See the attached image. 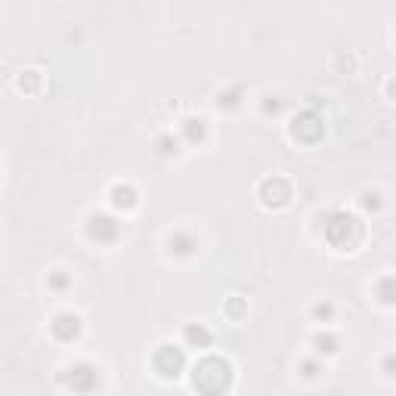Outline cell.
Masks as SVG:
<instances>
[{"label": "cell", "mask_w": 396, "mask_h": 396, "mask_svg": "<svg viewBox=\"0 0 396 396\" xmlns=\"http://www.w3.org/2000/svg\"><path fill=\"white\" fill-rule=\"evenodd\" d=\"M223 316H226L229 322H242L248 316V300L245 298H229L226 304H223Z\"/></svg>", "instance_id": "16"}, {"label": "cell", "mask_w": 396, "mask_h": 396, "mask_svg": "<svg viewBox=\"0 0 396 396\" xmlns=\"http://www.w3.org/2000/svg\"><path fill=\"white\" fill-rule=\"evenodd\" d=\"M257 198H260L263 207H269V211H282V207H288L291 198H294L291 180H285V177H279V174L267 177L257 189Z\"/></svg>", "instance_id": "6"}, {"label": "cell", "mask_w": 396, "mask_h": 396, "mask_svg": "<svg viewBox=\"0 0 396 396\" xmlns=\"http://www.w3.org/2000/svg\"><path fill=\"white\" fill-rule=\"evenodd\" d=\"M248 99V90L242 84H232V87L220 90V96H217V108H223V112H236V108H242Z\"/></svg>", "instance_id": "13"}, {"label": "cell", "mask_w": 396, "mask_h": 396, "mask_svg": "<svg viewBox=\"0 0 396 396\" xmlns=\"http://www.w3.org/2000/svg\"><path fill=\"white\" fill-rule=\"evenodd\" d=\"M322 236L328 248H335L340 254H350L366 242V223L353 211H328L322 217Z\"/></svg>", "instance_id": "1"}, {"label": "cell", "mask_w": 396, "mask_h": 396, "mask_svg": "<svg viewBox=\"0 0 396 396\" xmlns=\"http://www.w3.org/2000/svg\"><path fill=\"white\" fill-rule=\"evenodd\" d=\"M46 288L56 291V294H65L68 288H72V276H68L65 269H53V273L46 276Z\"/></svg>", "instance_id": "18"}, {"label": "cell", "mask_w": 396, "mask_h": 396, "mask_svg": "<svg viewBox=\"0 0 396 396\" xmlns=\"http://www.w3.org/2000/svg\"><path fill=\"white\" fill-rule=\"evenodd\" d=\"M183 136H174V134H161L158 139H155V149H158V155H180L183 149Z\"/></svg>", "instance_id": "17"}, {"label": "cell", "mask_w": 396, "mask_h": 396, "mask_svg": "<svg viewBox=\"0 0 396 396\" xmlns=\"http://www.w3.org/2000/svg\"><path fill=\"white\" fill-rule=\"evenodd\" d=\"M359 207H362V211H381V207H384L381 192L366 189V192H362V196H359Z\"/></svg>", "instance_id": "20"}, {"label": "cell", "mask_w": 396, "mask_h": 396, "mask_svg": "<svg viewBox=\"0 0 396 396\" xmlns=\"http://www.w3.org/2000/svg\"><path fill=\"white\" fill-rule=\"evenodd\" d=\"M183 344L186 347H192V350H211V344H214V335H211V328H207L205 322H189L183 328Z\"/></svg>", "instance_id": "10"}, {"label": "cell", "mask_w": 396, "mask_h": 396, "mask_svg": "<svg viewBox=\"0 0 396 396\" xmlns=\"http://www.w3.org/2000/svg\"><path fill=\"white\" fill-rule=\"evenodd\" d=\"M313 319L316 322H331V319H335V304H331V300H322V304H316L313 307Z\"/></svg>", "instance_id": "22"}, {"label": "cell", "mask_w": 396, "mask_h": 396, "mask_svg": "<svg viewBox=\"0 0 396 396\" xmlns=\"http://www.w3.org/2000/svg\"><path fill=\"white\" fill-rule=\"evenodd\" d=\"M180 136L186 146H201L207 139V121L205 118H183Z\"/></svg>", "instance_id": "12"}, {"label": "cell", "mask_w": 396, "mask_h": 396, "mask_svg": "<svg viewBox=\"0 0 396 396\" xmlns=\"http://www.w3.org/2000/svg\"><path fill=\"white\" fill-rule=\"evenodd\" d=\"M167 251L174 254V257H192V254L198 251V238L192 236L189 229H174L167 236Z\"/></svg>", "instance_id": "11"}, {"label": "cell", "mask_w": 396, "mask_h": 396, "mask_svg": "<svg viewBox=\"0 0 396 396\" xmlns=\"http://www.w3.org/2000/svg\"><path fill=\"white\" fill-rule=\"evenodd\" d=\"M41 72H34V68H28V72H22L19 75V81H15V87H19L22 93H37L41 90Z\"/></svg>", "instance_id": "19"}, {"label": "cell", "mask_w": 396, "mask_h": 396, "mask_svg": "<svg viewBox=\"0 0 396 396\" xmlns=\"http://www.w3.org/2000/svg\"><path fill=\"white\" fill-rule=\"evenodd\" d=\"M84 229H87V238L93 245H99V248H106V245H115L121 238V220L115 217L112 211H93L87 217V223H84Z\"/></svg>", "instance_id": "3"}, {"label": "cell", "mask_w": 396, "mask_h": 396, "mask_svg": "<svg viewBox=\"0 0 396 396\" xmlns=\"http://www.w3.org/2000/svg\"><path fill=\"white\" fill-rule=\"evenodd\" d=\"M387 96H390L393 103H396V75L390 77V81H387Z\"/></svg>", "instance_id": "25"}, {"label": "cell", "mask_w": 396, "mask_h": 396, "mask_svg": "<svg viewBox=\"0 0 396 396\" xmlns=\"http://www.w3.org/2000/svg\"><path fill=\"white\" fill-rule=\"evenodd\" d=\"M381 371L387 378H396V353H387L381 359Z\"/></svg>", "instance_id": "24"}, {"label": "cell", "mask_w": 396, "mask_h": 396, "mask_svg": "<svg viewBox=\"0 0 396 396\" xmlns=\"http://www.w3.org/2000/svg\"><path fill=\"white\" fill-rule=\"evenodd\" d=\"M338 65H347V68H353V65H356V62H353L350 56H347V59H344V56H340V59H338Z\"/></svg>", "instance_id": "26"}, {"label": "cell", "mask_w": 396, "mask_h": 396, "mask_svg": "<svg viewBox=\"0 0 396 396\" xmlns=\"http://www.w3.org/2000/svg\"><path fill=\"white\" fill-rule=\"evenodd\" d=\"M65 387L75 393H93L99 387V369L93 362H75V366L65 369Z\"/></svg>", "instance_id": "7"}, {"label": "cell", "mask_w": 396, "mask_h": 396, "mask_svg": "<svg viewBox=\"0 0 396 396\" xmlns=\"http://www.w3.org/2000/svg\"><path fill=\"white\" fill-rule=\"evenodd\" d=\"M288 134L294 143H304V146H316L325 136V121L319 112L313 108H304L300 115H294V121L288 124Z\"/></svg>", "instance_id": "5"}, {"label": "cell", "mask_w": 396, "mask_h": 396, "mask_svg": "<svg viewBox=\"0 0 396 396\" xmlns=\"http://www.w3.org/2000/svg\"><path fill=\"white\" fill-rule=\"evenodd\" d=\"M192 387L198 393H226L232 390V366L223 356H201L192 366Z\"/></svg>", "instance_id": "2"}, {"label": "cell", "mask_w": 396, "mask_h": 396, "mask_svg": "<svg viewBox=\"0 0 396 396\" xmlns=\"http://www.w3.org/2000/svg\"><path fill=\"white\" fill-rule=\"evenodd\" d=\"M313 350L319 356H335L340 350V338L331 331H319V335H313Z\"/></svg>", "instance_id": "15"}, {"label": "cell", "mask_w": 396, "mask_h": 396, "mask_svg": "<svg viewBox=\"0 0 396 396\" xmlns=\"http://www.w3.org/2000/svg\"><path fill=\"white\" fill-rule=\"evenodd\" d=\"M375 298L384 307H396V276H381L375 282Z\"/></svg>", "instance_id": "14"}, {"label": "cell", "mask_w": 396, "mask_h": 396, "mask_svg": "<svg viewBox=\"0 0 396 396\" xmlns=\"http://www.w3.org/2000/svg\"><path fill=\"white\" fill-rule=\"evenodd\" d=\"M186 350L177 344H158L152 353V369L158 378H165V381H174V378H180L186 371Z\"/></svg>", "instance_id": "4"}, {"label": "cell", "mask_w": 396, "mask_h": 396, "mask_svg": "<svg viewBox=\"0 0 396 396\" xmlns=\"http://www.w3.org/2000/svg\"><path fill=\"white\" fill-rule=\"evenodd\" d=\"M322 371H325V362L319 359V353H316V356H309V359H304V362H300V375H304V378H319Z\"/></svg>", "instance_id": "21"}, {"label": "cell", "mask_w": 396, "mask_h": 396, "mask_svg": "<svg viewBox=\"0 0 396 396\" xmlns=\"http://www.w3.org/2000/svg\"><path fill=\"white\" fill-rule=\"evenodd\" d=\"M81 331H84L81 316L68 313V309L56 313V316H53V322H50V335L56 338V340H62V344H75V340L81 338Z\"/></svg>", "instance_id": "8"}, {"label": "cell", "mask_w": 396, "mask_h": 396, "mask_svg": "<svg viewBox=\"0 0 396 396\" xmlns=\"http://www.w3.org/2000/svg\"><path fill=\"white\" fill-rule=\"evenodd\" d=\"M260 108H263V115H279V112L285 108V99H282V96H273V93H269V96H263Z\"/></svg>", "instance_id": "23"}, {"label": "cell", "mask_w": 396, "mask_h": 396, "mask_svg": "<svg viewBox=\"0 0 396 396\" xmlns=\"http://www.w3.org/2000/svg\"><path fill=\"white\" fill-rule=\"evenodd\" d=\"M108 205H112V211H136L139 205V189L134 183H115L112 189H108Z\"/></svg>", "instance_id": "9"}]
</instances>
